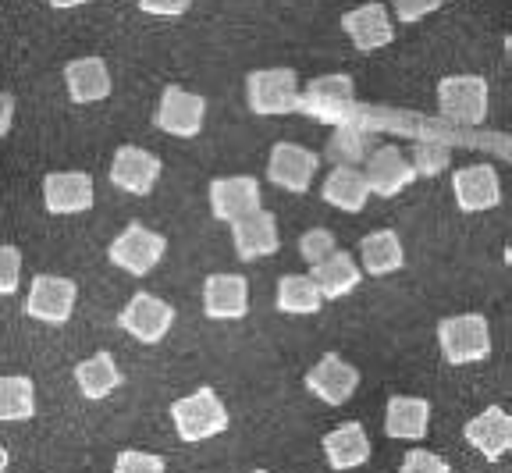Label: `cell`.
I'll list each match as a JSON object with an SVG mask.
<instances>
[{
	"label": "cell",
	"instance_id": "obj_14",
	"mask_svg": "<svg viewBox=\"0 0 512 473\" xmlns=\"http://www.w3.org/2000/svg\"><path fill=\"white\" fill-rule=\"evenodd\" d=\"M342 29L345 36L352 40V47L360 50V54H374V50L388 47L395 40V22L388 15L384 4H360V8H352L342 15Z\"/></svg>",
	"mask_w": 512,
	"mask_h": 473
},
{
	"label": "cell",
	"instance_id": "obj_43",
	"mask_svg": "<svg viewBox=\"0 0 512 473\" xmlns=\"http://www.w3.org/2000/svg\"><path fill=\"white\" fill-rule=\"evenodd\" d=\"M253 473H271V470H253Z\"/></svg>",
	"mask_w": 512,
	"mask_h": 473
},
{
	"label": "cell",
	"instance_id": "obj_11",
	"mask_svg": "<svg viewBox=\"0 0 512 473\" xmlns=\"http://www.w3.org/2000/svg\"><path fill=\"white\" fill-rule=\"evenodd\" d=\"M260 182L253 175H228L210 182V214L224 225H235L242 217L260 210Z\"/></svg>",
	"mask_w": 512,
	"mask_h": 473
},
{
	"label": "cell",
	"instance_id": "obj_35",
	"mask_svg": "<svg viewBox=\"0 0 512 473\" xmlns=\"http://www.w3.org/2000/svg\"><path fill=\"white\" fill-rule=\"evenodd\" d=\"M399 473H448V463L427 449H409L399 466Z\"/></svg>",
	"mask_w": 512,
	"mask_h": 473
},
{
	"label": "cell",
	"instance_id": "obj_1",
	"mask_svg": "<svg viewBox=\"0 0 512 473\" xmlns=\"http://www.w3.org/2000/svg\"><path fill=\"white\" fill-rule=\"evenodd\" d=\"M171 424L182 441H210L217 434L228 431V406L214 388H200V392L185 395V399L171 402Z\"/></svg>",
	"mask_w": 512,
	"mask_h": 473
},
{
	"label": "cell",
	"instance_id": "obj_41",
	"mask_svg": "<svg viewBox=\"0 0 512 473\" xmlns=\"http://www.w3.org/2000/svg\"><path fill=\"white\" fill-rule=\"evenodd\" d=\"M505 54H509V61H512V36H505Z\"/></svg>",
	"mask_w": 512,
	"mask_h": 473
},
{
	"label": "cell",
	"instance_id": "obj_42",
	"mask_svg": "<svg viewBox=\"0 0 512 473\" xmlns=\"http://www.w3.org/2000/svg\"><path fill=\"white\" fill-rule=\"evenodd\" d=\"M505 264H509V267H512V246H509V249H505Z\"/></svg>",
	"mask_w": 512,
	"mask_h": 473
},
{
	"label": "cell",
	"instance_id": "obj_4",
	"mask_svg": "<svg viewBox=\"0 0 512 473\" xmlns=\"http://www.w3.org/2000/svg\"><path fill=\"white\" fill-rule=\"evenodd\" d=\"M299 111H306L310 118L324 121V125H349L356 118V82L349 75H320L303 89Z\"/></svg>",
	"mask_w": 512,
	"mask_h": 473
},
{
	"label": "cell",
	"instance_id": "obj_37",
	"mask_svg": "<svg viewBox=\"0 0 512 473\" xmlns=\"http://www.w3.org/2000/svg\"><path fill=\"white\" fill-rule=\"evenodd\" d=\"M192 8V0H139V11L153 18H178Z\"/></svg>",
	"mask_w": 512,
	"mask_h": 473
},
{
	"label": "cell",
	"instance_id": "obj_30",
	"mask_svg": "<svg viewBox=\"0 0 512 473\" xmlns=\"http://www.w3.org/2000/svg\"><path fill=\"white\" fill-rule=\"evenodd\" d=\"M328 157L335 164H349V168H352V161H360V157H363V132L356 129V125H342V129L331 136Z\"/></svg>",
	"mask_w": 512,
	"mask_h": 473
},
{
	"label": "cell",
	"instance_id": "obj_34",
	"mask_svg": "<svg viewBox=\"0 0 512 473\" xmlns=\"http://www.w3.org/2000/svg\"><path fill=\"white\" fill-rule=\"evenodd\" d=\"M445 164H448V146H438V143L416 146V157H413L416 175H441Z\"/></svg>",
	"mask_w": 512,
	"mask_h": 473
},
{
	"label": "cell",
	"instance_id": "obj_40",
	"mask_svg": "<svg viewBox=\"0 0 512 473\" xmlns=\"http://www.w3.org/2000/svg\"><path fill=\"white\" fill-rule=\"evenodd\" d=\"M8 463H11L8 449H4V445H0V473H8Z\"/></svg>",
	"mask_w": 512,
	"mask_h": 473
},
{
	"label": "cell",
	"instance_id": "obj_39",
	"mask_svg": "<svg viewBox=\"0 0 512 473\" xmlns=\"http://www.w3.org/2000/svg\"><path fill=\"white\" fill-rule=\"evenodd\" d=\"M82 4H93V0H50V8H57V11H75V8H82Z\"/></svg>",
	"mask_w": 512,
	"mask_h": 473
},
{
	"label": "cell",
	"instance_id": "obj_12",
	"mask_svg": "<svg viewBox=\"0 0 512 473\" xmlns=\"http://www.w3.org/2000/svg\"><path fill=\"white\" fill-rule=\"evenodd\" d=\"M320 168V157L299 143H274L271 161H267V178L285 193H310L313 175Z\"/></svg>",
	"mask_w": 512,
	"mask_h": 473
},
{
	"label": "cell",
	"instance_id": "obj_19",
	"mask_svg": "<svg viewBox=\"0 0 512 473\" xmlns=\"http://www.w3.org/2000/svg\"><path fill=\"white\" fill-rule=\"evenodd\" d=\"M232 242H235V253L239 260H260V257H274L281 246V235H278V217L271 210H256V214L242 217L232 225Z\"/></svg>",
	"mask_w": 512,
	"mask_h": 473
},
{
	"label": "cell",
	"instance_id": "obj_23",
	"mask_svg": "<svg viewBox=\"0 0 512 473\" xmlns=\"http://www.w3.org/2000/svg\"><path fill=\"white\" fill-rule=\"evenodd\" d=\"M320 449L328 456L331 470H356V466H363L370 459V438H367V431H363V424L349 420V424L324 434Z\"/></svg>",
	"mask_w": 512,
	"mask_h": 473
},
{
	"label": "cell",
	"instance_id": "obj_16",
	"mask_svg": "<svg viewBox=\"0 0 512 473\" xmlns=\"http://www.w3.org/2000/svg\"><path fill=\"white\" fill-rule=\"evenodd\" d=\"M306 388L328 406H342L352 399V392L360 388V370L345 363L338 353H324L320 363H313V370L306 374Z\"/></svg>",
	"mask_w": 512,
	"mask_h": 473
},
{
	"label": "cell",
	"instance_id": "obj_7",
	"mask_svg": "<svg viewBox=\"0 0 512 473\" xmlns=\"http://www.w3.org/2000/svg\"><path fill=\"white\" fill-rule=\"evenodd\" d=\"M75 299H79V285L61 274H36L25 296V317L40 324H64L75 313Z\"/></svg>",
	"mask_w": 512,
	"mask_h": 473
},
{
	"label": "cell",
	"instance_id": "obj_15",
	"mask_svg": "<svg viewBox=\"0 0 512 473\" xmlns=\"http://www.w3.org/2000/svg\"><path fill=\"white\" fill-rule=\"evenodd\" d=\"M452 193H456V207L463 214H480V210H495L502 203V182L491 164H466L452 178Z\"/></svg>",
	"mask_w": 512,
	"mask_h": 473
},
{
	"label": "cell",
	"instance_id": "obj_18",
	"mask_svg": "<svg viewBox=\"0 0 512 473\" xmlns=\"http://www.w3.org/2000/svg\"><path fill=\"white\" fill-rule=\"evenodd\" d=\"M367 185L374 196H384V200H392V196H399L402 189H406L409 182L416 178V168L413 161H409L406 153L399 150V146H377L374 153H370L367 161Z\"/></svg>",
	"mask_w": 512,
	"mask_h": 473
},
{
	"label": "cell",
	"instance_id": "obj_29",
	"mask_svg": "<svg viewBox=\"0 0 512 473\" xmlns=\"http://www.w3.org/2000/svg\"><path fill=\"white\" fill-rule=\"evenodd\" d=\"M36 417V385L22 374L0 377V424H22Z\"/></svg>",
	"mask_w": 512,
	"mask_h": 473
},
{
	"label": "cell",
	"instance_id": "obj_28",
	"mask_svg": "<svg viewBox=\"0 0 512 473\" xmlns=\"http://www.w3.org/2000/svg\"><path fill=\"white\" fill-rule=\"evenodd\" d=\"M274 306L281 313H292V317H310L324 306V296L313 285L310 274H285L278 281V296H274Z\"/></svg>",
	"mask_w": 512,
	"mask_h": 473
},
{
	"label": "cell",
	"instance_id": "obj_10",
	"mask_svg": "<svg viewBox=\"0 0 512 473\" xmlns=\"http://www.w3.org/2000/svg\"><path fill=\"white\" fill-rule=\"evenodd\" d=\"M160 164L157 153L143 150V146H118L114 150V161H111V185L121 189L128 196H150L153 185L160 182Z\"/></svg>",
	"mask_w": 512,
	"mask_h": 473
},
{
	"label": "cell",
	"instance_id": "obj_13",
	"mask_svg": "<svg viewBox=\"0 0 512 473\" xmlns=\"http://www.w3.org/2000/svg\"><path fill=\"white\" fill-rule=\"evenodd\" d=\"M96 200V185L89 171H50L43 178V207L50 214H86Z\"/></svg>",
	"mask_w": 512,
	"mask_h": 473
},
{
	"label": "cell",
	"instance_id": "obj_3",
	"mask_svg": "<svg viewBox=\"0 0 512 473\" xmlns=\"http://www.w3.org/2000/svg\"><path fill=\"white\" fill-rule=\"evenodd\" d=\"M438 345L452 367L480 363L491 356V328L480 313H459L438 324Z\"/></svg>",
	"mask_w": 512,
	"mask_h": 473
},
{
	"label": "cell",
	"instance_id": "obj_38",
	"mask_svg": "<svg viewBox=\"0 0 512 473\" xmlns=\"http://www.w3.org/2000/svg\"><path fill=\"white\" fill-rule=\"evenodd\" d=\"M11 125H15V97H11V93H0V139L8 136Z\"/></svg>",
	"mask_w": 512,
	"mask_h": 473
},
{
	"label": "cell",
	"instance_id": "obj_2",
	"mask_svg": "<svg viewBox=\"0 0 512 473\" xmlns=\"http://www.w3.org/2000/svg\"><path fill=\"white\" fill-rule=\"evenodd\" d=\"M299 100H303V89L292 68H260L246 75V104L260 118L299 111Z\"/></svg>",
	"mask_w": 512,
	"mask_h": 473
},
{
	"label": "cell",
	"instance_id": "obj_36",
	"mask_svg": "<svg viewBox=\"0 0 512 473\" xmlns=\"http://www.w3.org/2000/svg\"><path fill=\"white\" fill-rule=\"evenodd\" d=\"M438 8H441V0H392L395 18H399V22H406V25H413V22H420V18L434 15Z\"/></svg>",
	"mask_w": 512,
	"mask_h": 473
},
{
	"label": "cell",
	"instance_id": "obj_27",
	"mask_svg": "<svg viewBox=\"0 0 512 473\" xmlns=\"http://www.w3.org/2000/svg\"><path fill=\"white\" fill-rule=\"evenodd\" d=\"M121 381H125V377H121L111 353H93L89 360H82L79 367H75V385H79V392L86 395V399H107L114 388H121Z\"/></svg>",
	"mask_w": 512,
	"mask_h": 473
},
{
	"label": "cell",
	"instance_id": "obj_20",
	"mask_svg": "<svg viewBox=\"0 0 512 473\" xmlns=\"http://www.w3.org/2000/svg\"><path fill=\"white\" fill-rule=\"evenodd\" d=\"M463 434L488 463H498L505 452H512V417L502 406H488L484 413H477V417L466 424Z\"/></svg>",
	"mask_w": 512,
	"mask_h": 473
},
{
	"label": "cell",
	"instance_id": "obj_22",
	"mask_svg": "<svg viewBox=\"0 0 512 473\" xmlns=\"http://www.w3.org/2000/svg\"><path fill=\"white\" fill-rule=\"evenodd\" d=\"M431 427V402L416 399V395H392L384 409V431L388 438L399 441H420L427 438Z\"/></svg>",
	"mask_w": 512,
	"mask_h": 473
},
{
	"label": "cell",
	"instance_id": "obj_9",
	"mask_svg": "<svg viewBox=\"0 0 512 473\" xmlns=\"http://www.w3.org/2000/svg\"><path fill=\"white\" fill-rule=\"evenodd\" d=\"M118 324H121V331H128L136 342L157 345V342H164V335H168L171 324H175V310L160 296H153V292H136V296L125 303V310L118 313Z\"/></svg>",
	"mask_w": 512,
	"mask_h": 473
},
{
	"label": "cell",
	"instance_id": "obj_25",
	"mask_svg": "<svg viewBox=\"0 0 512 473\" xmlns=\"http://www.w3.org/2000/svg\"><path fill=\"white\" fill-rule=\"evenodd\" d=\"M406 264V253H402V242L392 228H381V232H370L360 239V267L370 278H384V274L402 271Z\"/></svg>",
	"mask_w": 512,
	"mask_h": 473
},
{
	"label": "cell",
	"instance_id": "obj_6",
	"mask_svg": "<svg viewBox=\"0 0 512 473\" xmlns=\"http://www.w3.org/2000/svg\"><path fill=\"white\" fill-rule=\"evenodd\" d=\"M164 249H168L164 235L139 225V221H132V225L111 242L107 260H111L114 267H121L125 274H132V278H143V274H150L153 267L164 260Z\"/></svg>",
	"mask_w": 512,
	"mask_h": 473
},
{
	"label": "cell",
	"instance_id": "obj_21",
	"mask_svg": "<svg viewBox=\"0 0 512 473\" xmlns=\"http://www.w3.org/2000/svg\"><path fill=\"white\" fill-rule=\"evenodd\" d=\"M64 86H68V97L75 104H100L111 97L114 82L104 57H75L64 68Z\"/></svg>",
	"mask_w": 512,
	"mask_h": 473
},
{
	"label": "cell",
	"instance_id": "obj_44",
	"mask_svg": "<svg viewBox=\"0 0 512 473\" xmlns=\"http://www.w3.org/2000/svg\"><path fill=\"white\" fill-rule=\"evenodd\" d=\"M441 4H452V0H441Z\"/></svg>",
	"mask_w": 512,
	"mask_h": 473
},
{
	"label": "cell",
	"instance_id": "obj_32",
	"mask_svg": "<svg viewBox=\"0 0 512 473\" xmlns=\"http://www.w3.org/2000/svg\"><path fill=\"white\" fill-rule=\"evenodd\" d=\"M168 463L164 456H153V452H139V449H121L114 459V473H164Z\"/></svg>",
	"mask_w": 512,
	"mask_h": 473
},
{
	"label": "cell",
	"instance_id": "obj_8",
	"mask_svg": "<svg viewBox=\"0 0 512 473\" xmlns=\"http://www.w3.org/2000/svg\"><path fill=\"white\" fill-rule=\"evenodd\" d=\"M203 121H207V100L189 93L182 86H168L160 93V104L153 111V125L160 132L178 139H192L203 132Z\"/></svg>",
	"mask_w": 512,
	"mask_h": 473
},
{
	"label": "cell",
	"instance_id": "obj_31",
	"mask_svg": "<svg viewBox=\"0 0 512 473\" xmlns=\"http://www.w3.org/2000/svg\"><path fill=\"white\" fill-rule=\"evenodd\" d=\"M335 253H338L335 235H331L328 228H310V232H303V239H299V257L310 267L324 264V260L335 257Z\"/></svg>",
	"mask_w": 512,
	"mask_h": 473
},
{
	"label": "cell",
	"instance_id": "obj_17",
	"mask_svg": "<svg viewBox=\"0 0 512 473\" xmlns=\"http://www.w3.org/2000/svg\"><path fill=\"white\" fill-rule=\"evenodd\" d=\"M203 313L210 321H242L249 313V281L242 274H210L203 281Z\"/></svg>",
	"mask_w": 512,
	"mask_h": 473
},
{
	"label": "cell",
	"instance_id": "obj_26",
	"mask_svg": "<svg viewBox=\"0 0 512 473\" xmlns=\"http://www.w3.org/2000/svg\"><path fill=\"white\" fill-rule=\"evenodd\" d=\"M310 278H313V285H317L324 299H342L363 281V267L356 264L349 253H342V249H338L335 257H328L324 264L313 267Z\"/></svg>",
	"mask_w": 512,
	"mask_h": 473
},
{
	"label": "cell",
	"instance_id": "obj_5",
	"mask_svg": "<svg viewBox=\"0 0 512 473\" xmlns=\"http://www.w3.org/2000/svg\"><path fill=\"white\" fill-rule=\"evenodd\" d=\"M488 82L480 75H448L438 82V107L456 125H484L488 118Z\"/></svg>",
	"mask_w": 512,
	"mask_h": 473
},
{
	"label": "cell",
	"instance_id": "obj_24",
	"mask_svg": "<svg viewBox=\"0 0 512 473\" xmlns=\"http://www.w3.org/2000/svg\"><path fill=\"white\" fill-rule=\"evenodd\" d=\"M320 196H324L328 207H338V210H345V214H360L370 200L367 175L349 168V164H338V168L324 178V185H320Z\"/></svg>",
	"mask_w": 512,
	"mask_h": 473
},
{
	"label": "cell",
	"instance_id": "obj_33",
	"mask_svg": "<svg viewBox=\"0 0 512 473\" xmlns=\"http://www.w3.org/2000/svg\"><path fill=\"white\" fill-rule=\"evenodd\" d=\"M22 285V253L15 246H0V296H15Z\"/></svg>",
	"mask_w": 512,
	"mask_h": 473
}]
</instances>
